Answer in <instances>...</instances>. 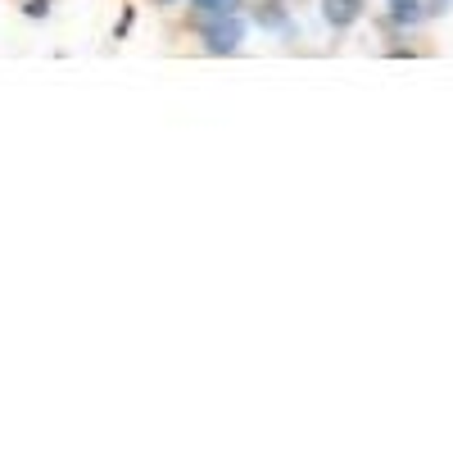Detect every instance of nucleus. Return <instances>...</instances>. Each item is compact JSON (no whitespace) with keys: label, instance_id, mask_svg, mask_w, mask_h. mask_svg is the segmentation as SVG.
<instances>
[{"label":"nucleus","instance_id":"obj_1","mask_svg":"<svg viewBox=\"0 0 453 453\" xmlns=\"http://www.w3.org/2000/svg\"><path fill=\"white\" fill-rule=\"evenodd\" d=\"M245 19L241 14H213L200 23V36H204V50L209 55H236L245 46Z\"/></svg>","mask_w":453,"mask_h":453},{"label":"nucleus","instance_id":"obj_2","mask_svg":"<svg viewBox=\"0 0 453 453\" xmlns=\"http://www.w3.org/2000/svg\"><path fill=\"white\" fill-rule=\"evenodd\" d=\"M322 19L335 32H349L363 19V0H322Z\"/></svg>","mask_w":453,"mask_h":453},{"label":"nucleus","instance_id":"obj_3","mask_svg":"<svg viewBox=\"0 0 453 453\" xmlns=\"http://www.w3.org/2000/svg\"><path fill=\"white\" fill-rule=\"evenodd\" d=\"M390 19L399 27H412V23L426 19V5H422V0H390Z\"/></svg>","mask_w":453,"mask_h":453},{"label":"nucleus","instance_id":"obj_4","mask_svg":"<svg viewBox=\"0 0 453 453\" xmlns=\"http://www.w3.org/2000/svg\"><path fill=\"white\" fill-rule=\"evenodd\" d=\"M191 5H196V14L213 19V14H236V10H241V0H191Z\"/></svg>","mask_w":453,"mask_h":453},{"label":"nucleus","instance_id":"obj_5","mask_svg":"<svg viewBox=\"0 0 453 453\" xmlns=\"http://www.w3.org/2000/svg\"><path fill=\"white\" fill-rule=\"evenodd\" d=\"M23 14H27V19H46V14H50V0H27Z\"/></svg>","mask_w":453,"mask_h":453},{"label":"nucleus","instance_id":"obj_6","mask_svg":"<svg viewBox=\"0 0 453 453\" xmlns=\"http://www.w3.org/2000/svg\"><path fill=\"white\" fill-rule=\"evenodd\" d=\"M426 14H435V19L449 14V0H426Z\"/></svg>","mask_w":453,"mask_h":453},{"label":"nucleus","instance_id":"obj_7","mask_svg":"<svg viewBox=\"0 0 453 453\" xmlns=\"http://www.w3.org/2000/svg\"><path fill=\"white\" fill-rule=\"evenodd\" d=\"M159 5H177V0H159Z\"/></svg>","mask_w":453,"mask_h":453}]
</instances>
